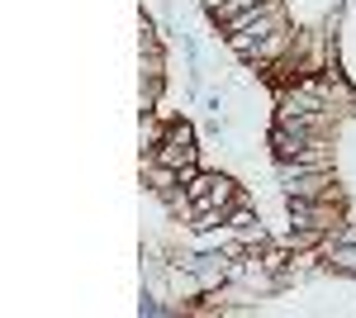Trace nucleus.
Instances as JSON below:
<instances>
[{
	"label": "nucleus",
	"mask_w": 356,
	"mask_h": 318,
	"mask_svg": "<svg viewBox=\"0 0 356 318\" xmlns=\"http://www.w3.org/2000/svg\"><path fill=\"white\" fill-rule=\"evenodd\" d=\"M147 161H162V166L181 171V176L191 181V176H195V133H191V124L171 119V124L162 129V138L147 148Z\"/></svg>",
	"instance_id": "1"
}]
</instances>
